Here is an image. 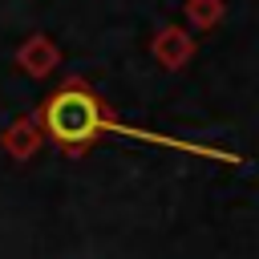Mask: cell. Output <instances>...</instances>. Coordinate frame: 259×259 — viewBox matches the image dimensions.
I'll list each match as a JSON object with an SVG mask.
<instances>
[{"instance_id": "6da1fadb", "label": "cell", "mask_w": 259, "mask_h": 259, "mask_svg": "<svg viewBox=\"0 0 259 259\" xmlns=\"http://www.w3.org/2000/svg\"><path fill=\"white\" fill-rule=\"evenodd\" d=\"M36 121H40L45 138L57 142V146H61L65 154H73V158L85 154V150H93V142L113 130V113H109L105 97H101L89 81H81V77L61 81V85L36 105Z\"/></svg>"}, {"instance_id": "7a4b0ae2", "label": "cell", "mask_w": 259, "mask_h": 259, "mask_svg": "<svg viewBox=\"0 0 259 259\" xmlns=\"http://www.w3.org/2000/svg\"><path fill=\"white\" fill-rule=\"evenodd\" d=\"M150 53L166 73H178V69H186L194 61V32H186L178 24H162L154 32V40H150Z\"/></svg>"}, {"instance_id": "3957f363", "label": "cell", "mask_w": 259, "mask_h": 259, "mask_svg": "<svg viewBox=\"0 0 259 259\" xmlns=\"http://www.w3.org/2000/svg\"><path fill=\"white\" fill-rule=\"evenodd\" d=\"M40 142H45V130H40L36 113H20V117H12V121L0 130V146H4V154H8L12 162H28V158L40 150Z\"/></svg>"}, {"instance_id": "277c9868", "label": "cell", "mask_w": 259, "mask_h": 259, "mask_svg": "<svg viewBox=\"0 0 259 259\" xmlns=\"http://www.w3.org/2000/svg\"><path fill=\"white\" fill-rule=\"evenodd\" d=\"M16 65L28 73V77H36V81H45L57 65H61V49L45 36V32H28L20 45H16Z\"/></svg>"}, {"instance_id": "5b68a950", "label": "cell", "mask_w": 259, "mask_h": 259, "mask_svg": "<svg viewBox=\"0 0 259 259\" xmlns=\"http://www.w3.org/2000/svg\"><path fill=\"white\" fill-rule=\"evenodd\" d=\"M223 12H227L223 0H186V24H190L194 32L219 28V24H223Z\"/></svg>"}]
</instances>
